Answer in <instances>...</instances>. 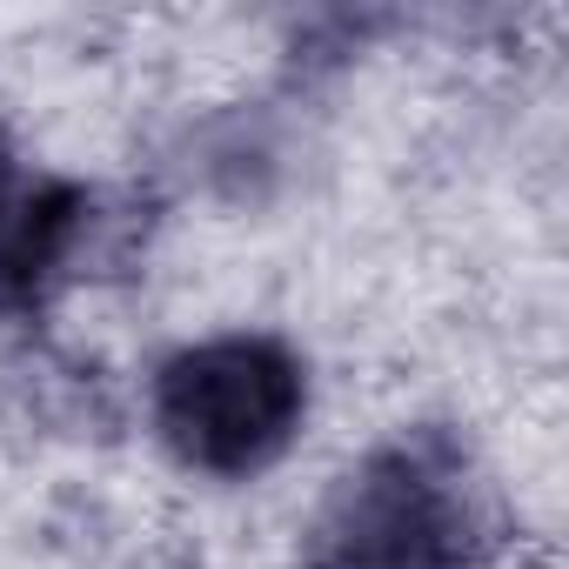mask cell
<instances>
[{
    "label": "cell",
    "instance_id": "1",
    "mask_svg": "<svg viewBox=\"0 0 569 569\" xmlns=\"http://www.w3.org/2000/svg\"><path fill=\"white\" fill-rule=\"evenodd\" d=\"M309 382L289 349L261 336H221L181 349L154 382L161 442L201 476H254L296 442Z\"/></svg>",
    "mask_w": 569,
    "mask_h": 569
},
{
    "label": "cell",
    "instance_id": "2",
    "mask_svg": "<svg viewBox=\"0 0 569 569\" xmlns=\"http://www.w3.org/2000/svg\"><path fill=\"white\" fill-rule=\"evenodd\" d=\"M476 549V502L436 449H382L342 482L322 522L329 569H462Z\"/></svg>",
    "mask_w": 569,
    "mask_h": 569
},
{
    "label": "cell",
    "instance_id": "3",
    "mask_svg": "<svg viewBox=\"0 0 569 569\" xmlns=\"http://www.w3.org/2000/svg\"><path fill=\"white\" fill-rule=\"evenodd\" d=\"M14 201H21V194L8 188V174H0V221H8V208H14Z\"/></svg>",
    "mask_w": 569,
    "mask_h": 569
}]
</instances>
